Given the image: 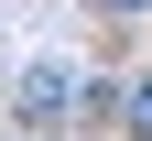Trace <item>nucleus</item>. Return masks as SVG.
<instances>
[{
  "label": "nucleus",
  "instance_id": "nucleus-3",
  "mask_svg": "<svg viewBox=\"0 0 152 141\" xmlns=\"http://www.w3.org/2000/svg\"><path fill=\"white\" fill-rule=\"evenodd\" d=\"M109 11H152V0H109Z\"/></svg>",
  "mask_w": 152,
  "mask_h": 141
},
{
  "label": "nucleus",
  "instance_id": "nucleus-1",
  "mask_svg": "<svg viewBox=\"0 0 152 141\" xmlns=\"http://www.w3.org/2000/svg\"><path fill=\"white\" fill-rule=\"evenodd\" d=\"M22 109H33V119H54V109H65V76H54V65H33V76H22Z\"/></svg>",
  "mask_w": 152,
  "mask_h": 141
},
{
  "label": "nucleus",
  "instance_id": "nucleus-2",
  "mask_svg": "<svg viewBox=\"0 0 152 141\" xmlns=\"http://www.w3.org/2000/svg\"><path fill=\"white\" fill-rule=\"evenodd\" d=\"M130 130H141V141H152V87H130Z\"/></svg>",
  "mask_w": 152,
  "mask_h": 141
}]
</instances>
